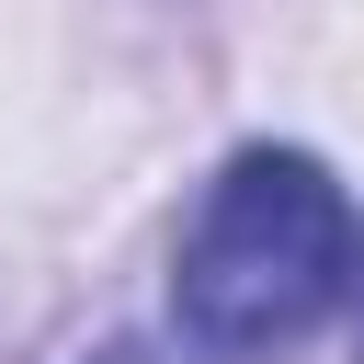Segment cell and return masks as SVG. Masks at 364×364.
<instances>
[{
    "label": "cell",
    "mask_w": 364,
    "mask_h": 364,
    "mask_svg": "<svg viewBox=\"0 0 364 364\" xmlns=\"http://www.w3.org/2000/svg\"><path fill=\"white\" fill-rule=\"evenodd\" d=\"M353 284V205L307 148H239L171 262V318L216 364H262L307 341Z\"/></svg>",
    "instance_id": "6da1fadb"
},
{
    "label": "cell",
    "mask_w": 364,
    "mask_h": 364,
    "mask_svg": "<svg viewBox=\"0 0 364 364\" xmlns=\"http://www.w3.org/2000/svg\"><path fill=\"white\" fill-rule=\"evenodd\" d=\"M341 296H353V353H364V273H353V284H341Z\"/></svg>",
    "instance_id": "7a4b0ae2"
},
{
    "label": "cell",
    "mask_w": 364,
    "mask_h": 364,
    "mask_svg": "<svg viewBox=\"0 0 364 364\" xmlns=\"http://www.w3.org/2000/svg\"><path fill=\"white\" fill-rule=\"evenodd\" d=\"M91 364H159V353H136V341H114V353H91Z\"/></svg>",
    "instance_id": "3957f363"
}]
</instances>
